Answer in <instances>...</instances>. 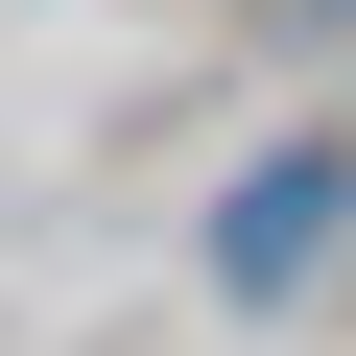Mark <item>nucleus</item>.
<instances>
[{
  "label": "nucleus",
  "mask_w": 356,
  "mask_h": 356,
  "mask_svg": "<svg viewBox=\"0 0 356 356\" xmlns=\"http://www.w3.org/2000/svg\"><path fill=\"white\" fill-rule=\"evenodd\" d=\"M332 214H356V143H285V166H261V191L214 214V285H238V309H285V285L332 261Z\"/></svg>",
  "instance_id": "1"
}]
</instances>
